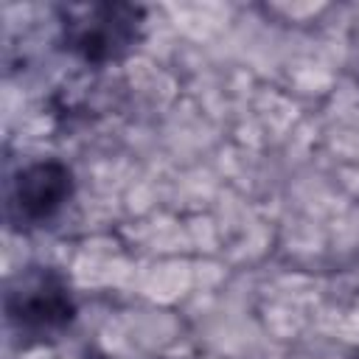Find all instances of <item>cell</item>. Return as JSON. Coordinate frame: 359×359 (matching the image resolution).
<instances>
[{
  "instance_id": "6da1fadb",
  "label": "cell",
  "mask_w": 359,
  "mask_h": 359,
  "mask_svg": "<svg viewBox=\"0 0 359 359\" xmlns=\"http://www.w3.org/2000/svg\"><path fill=\"white\" fill-rule=\"evenodd\" d=\"M70 191V174L56 163H39L20 174L17 188L11 194V208L20 219L36 222L50 216Z\"/></svg>"
},
{
  "instance_id": "7a4b0ae2",
  "label": "cell",
  "mask_w": 359,
  "mask_h": 359,
  "mask_svg": "<svg viewBox=\"0 0 359 359\" xmlns=\"http://www.w3.org/2000/svg\"><path fill=\"white\" fill-rule=\"evenodd\" d=\"M11 297H20V303L8 300L11 317L25 325H56L70 317L67 297L62 294V289H53L48 283H36L31 292H17Z\"/></svg>"
},
{
  "instance_id": "3957f363",
  "label": "cell",
  "mask_w": 359,
  "mask_h": 359,
  "mask_svg": "<svg viewBox=\"0 0 359 359\" xmlns=\"http://www.w3.org/2000/svg\"><path fill=\"white\" fill-rule=\"evenodd\" d=\"M132 22V20H126ZM115 20V8H107V17L98 22H81L76 31V48L84 50V56H109L115 45H123L129 39V25Z\"/></svg>"
}]
</instances>
